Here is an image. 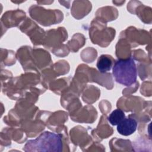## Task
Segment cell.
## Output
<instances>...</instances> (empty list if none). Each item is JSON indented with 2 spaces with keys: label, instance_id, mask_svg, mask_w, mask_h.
Here are the masks:
<instances>
[{
  "label": "cell",
  "instance_id": "obj_2",
  "mask_svg": "<svg viewBox=\"0 0 152 152\" xmlns=\"http://www.w3.org/2000/svg\"><path fill=\"white\" fill-rule=\"evenodd\" d=\"M112 74L117 83L130 86L137 81V70L132 58L117 60L112 69Z\"/></svg>",
  "mask_w": 152,
  "mask_h": 152
},
{
  "label": "cell",
  "instance_id": "obj_4",
  "mask_svg": "<svg viewBox=\"0 0 152 152\" xmlns=\"http://www.w3.org/2000/svg\"><path fill=\"white\" fill-rule=\"evenodd\" d=\"M112 65L113 60L110 56L107 55H101L97 62V68L102 73H104L110 71Z\"/></svg>",
  "mask_w": 152,
  "mask_h": 152
},
{
  "label": "cell",
  "instance_id": "obj_3",
  "mask_svg": "<svg viewBox=\"0 0 152 152\" xmlns=\"http://www.w3.org/2000/svg\"><path fill=\"white\" fill-rule=\"evenodd\" d=\"M137 122L131 118H124L117 125L118 132L122 135L128 136L133 134L137 129Z\"/></svg>",
  "mask_w": 152,
  "mask_h": 152
},
{
  "label": "cell",
  "instance_id": "obj_5",
  "mask_svg": "<svg viewBox=\"0 0 152 152\" xmlns=\"http://www.w3.org/2000/svg\"><path fill=\"white\" fill-rule=\"evenodd\" d=\"M125 118V113L121 109L114 110L108 116L107 120L112 125H117Z\"/></svg>",
  "mask_w": 152,
  "mask_h": 152
},
{
  "label": "cell",
  "instance_id": "obj_1",
  "mask_svg": "<svg viewBox=\"0 0 152 152\" xmlns=\"http://www.w3.org/2000/svg\"><path fill=\"white\" fill-rule=\"evenodd\" d=\"M62 140L60 134L46 131L34 140L27 141L24 147L26 151L59 152L62 150Z\"/></svg>",
  "mask_w": 152,
  "mask_h": 152
}]
</instances>
